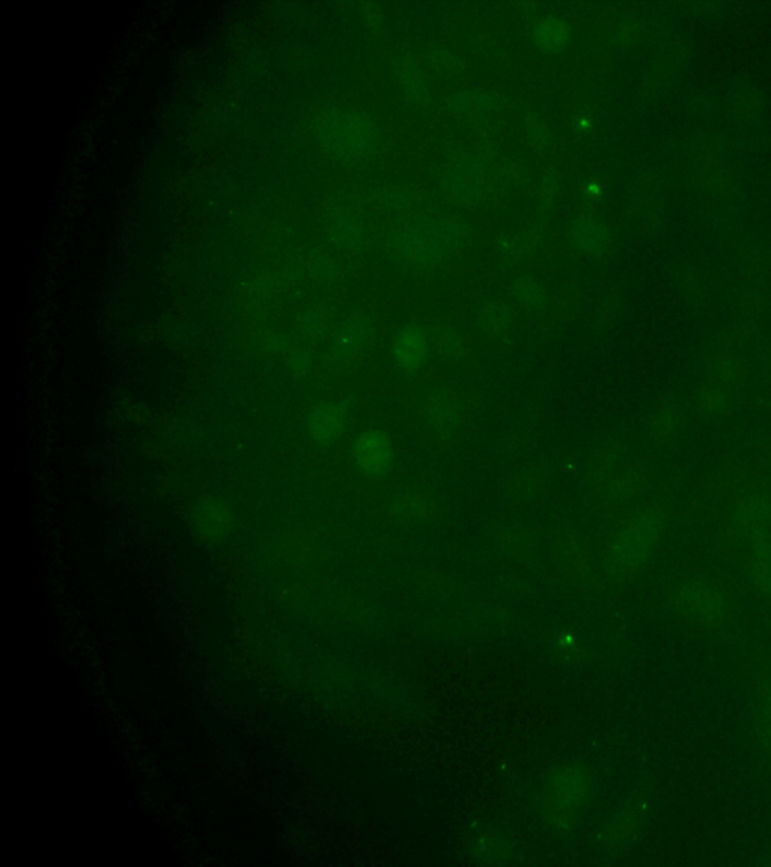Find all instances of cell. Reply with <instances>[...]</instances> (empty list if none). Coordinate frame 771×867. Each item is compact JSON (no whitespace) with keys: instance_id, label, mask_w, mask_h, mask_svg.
I'll return each mask as SVG.
<instances>
[{"instance_id":"cell-1","label":"cell","mask_w":771,"mask_h":867,"mask_svg":"<svg viewBox=\"0 0 771 867\" xmlns=\"http://www.w3.org/2000/svg\"><path fill=\"white\" fill-rule=\"evenodd\" d=\"M662 512L645 509L637 512L613 539L607 566L613 572H627L642 565L653 553L663 530Z\"/></svg>"},{"instance_id":"cell-2","label":"cell","mask_w":771,"mask_h":867,"mask_svg":"<svg viewBox=\"0 0 771 867\" xmlns=\"http://www.w3.org/2000/svg\"><path fill=\"white\" fill-rule=\"evenodd\" d=\"M353 461L360 473L369 478H378L391 469L394 463V445L386 432L368 429L353 443Z\"/></svg>"},{"instance_id":"cell-3","label":"cell","mask_w":771,"mask_h":867,"mask_svg":"<svg viewBox=\"0 0 771 867\" xmlns=\"http://www.w3.org/2000/svg\"><path fill=\"white\" fill-rule=\"evenodd\" d=\"M422 413L440 439H451L461 422V404L446 387H433L425 393Z\"/></svg>"},{"instance_id":"cell-4","label":"cell","mask_w":771,"mask_h":867,"mask_svg":"<svg viewBox=\"0 0 771 867\" xmlns=\"http://www.w3.org/2000/svg\"><path fill=\"white\" fill-rule=\"evenodd\" d=\"M431 344L428 332L421 327H403L391 345L392 359L404 374H416L427 362Z\"/></svg>"},{"instance_id":"cell-5","label":"cell","mask_w":771,"mask_h":867,"mask_svg":"<svg viewBox=\"0 0 771 867\" xmlns=\"http://www.w3.org/2000/svg\"><path fill=\"white\" fill-rule=\"evenodd\" d=\"M348 423V410L342 402L327 401L312 410L309 434L318 445H333L341 439Z\"/></svg>"},{"instance_id":"cell-6","label":"cell","mask_w":771,"mask_h":867,"mask_svg":"<svg viewBox=\"0 0 771 867\" xmlns=\"http://www.w3.org/2000/svg\"><path fill=\"white\" fill-rule=\"evenodd\" d=\"M372 342V326L366 320L348 324L336 347V362L341 368H353L368 353Z\"/></svg>"},{"instance_id":"cell-7","label":"cell","mask_w":771,"mask_h":867,"mask_svg":"<svg viewBox=\"0 0 771 867\" xmlns=\"http://www.w3.org/2000/svg\"><path fill=\"white\" fill-rule=\"evenodd\" d=\"M514 315L503 303H488L478 314V327L491 338H502L511 327Z\"/></svg>"},{"instance_id":"cell-8","label":"cell","mask_w":771,"mask_h":867,"mask_svg":"<svg viewBox=\"0 0 771 867\" xmlns=\"http://www.w3.org/2000/svg\"><path fill=\"white\" fill-rule=\"evenodd\" d=\"M391 511L398 520H425L433 511V503L422 494L403 493L392 502Z\"/></svg>"},{"instance_id":"cell-9","label":"cell","mask_w":771,"mask_h":867,"mask_svg":"<svg viewBox=\"0 0 771 867\" xmlns=\"http://www.w3.org/2000/svg\"><path fill=\"white\" fill-rule=\"evenodd\" d=\"M228 512L217 502H204L196 509L195 523L205 538H217L228 524Z\"/></svg>"},{"instance_id":"cell-10","label":"cell","mask_w":771,"mask_h":867,"mask_svg":"<svg viewBox=\"0 0 771 867\" xmlns=\"http://www.w3.org/2000/svg\"><path fill=\"white\" fill-rule=\"evenodd\" d=\"M428 336H430L431 348H434L437 354L445 357V359L460 360L466 354V344H464L463 338L449 327H434L431 332H428Z\"/></svg>"},{"instance_id":"cell-11","label":"cell","mask_w":771,"mask_h":867,"mask_svg":"<svg viewBox=\"0 0 771 867\" xmlns=\"http://www.w3.org/2000/svg\"><path fill=\"white\" fill-rule=\"evenodd\" d=\"M514 296L520 305L528 309H538L546 303L543 286L531 277H523L514 285Z\"/></svg>"},{"instance_id":"cell-12","label":"cell","mask_w":771,"mask_h":867,"mask_svg":"<svg viewBox=\"0 0 771 867\" xmlns=\"http://www.w3.org/2000/svg\"><path fill=\"white\" fill-rule=\"evenodd\" d=\"M537 40L544 50L561 49L567 41V29L561 22L547 20L538 28Z\"/></svg>"},{"instance_id":"cell-13","label":"cell","mask_w":771,"mask_h":867,"mask_svg":"<svg viewBox=\"0 0 771 867\" xmlns=\"http://www.w3.org/2000/svg\"><path fill=\"white\" fill-rule=\"evenodd\" d=\"M753 571H755L756 582L771 592V547L764 544L758 548L755 554V562H753Z\"/></svg>"},{"instance_id":"cell-14","label":"cell","mask_w":771,"mask_h":867,"mask_svg":"<svg viewBox=\"0 0 771 867\" xmlns=\"http://www.w3.org/2000/svg\"><path fill=\"white\" fill-rule=\"evenodd\" d=\"M701 407L710 414H717L726 407L725 393L717 389L707 390L701 395Z\"/></svg>"},{"instance_id":"cell-15","label":"cell","mask_w":771,"mask_h":867,"mask_svg":"<svg viewBox=\"0 0 771 867\" xmlns=\"http://www.w3.org/2000/svg\"><path fill=\"white\" fill-rule=\"evenodd\" d=\"M654 425L662 436H669L671 432L677 431L678 425H680V416H678L677 411L666 408V410L660 411Z\"/></svg>"}]
</instances>
